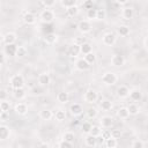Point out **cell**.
I'll use <instances>...</instances> for the list:
<instances>
[{"label":"cell","mask_w":148,"mask_h":148,"mask_svg":"<svg viewBox=\"0 0 148 148\" xmlns=\"http://www.w3.org/2000/svg\"><path fill=\"white\" fill-rule=\"evenodd\" d=\"M10 86H12L14 89L23 88V86H24V79H23V76L20 75V74L12 76V79H10Z\"/></svg>","instance_id":"cell-1"},{"label":"cell","mask_w":148,"mask_h":148,"mask_svg":"<svg viewBox=\"0 0 148 148\" xmlns=\"http://www.w3.org/2000/svg\"><path fill=\"white\" fill-rule=\"evenodd\" d=\"M102 81L105 83V84H114L117 82V75L112 72H109V73H105L103 74L102 76Z\"/></svg>","instance_id":"cell-2"},{"label":"cell","mask_w":148,"mask_h":148,"mask_svg":"<svg viewBox=\"0 0 148 148\" xmlns=\"http://www.w3.org/2000/svg\"><path fill=\"white\" fill-rule=\"evenodd\" d=\"M53 17H54L53 12H52L51 9H49V8L44 9V10L40 13V18H42V21L45 22V23H50V22L53 20Z\"/></svg>","instance_id":"cell-3"},{"label":"cell","mask_w":148,"mask_h":148,"mask_svg":"<svg viewBox=\"0 0 148 148\" xmlns=\"http://www.w3.org/2000/svg\"><path fill=\"white\" fill-rule=\"evenodd\" d=\"M97 98H98V95H97V92H96L95 90H92V89H89V90L84 94V101H86L87 103H95V102L97 101Z\"/></svg>","instance_id":"cell-4"},{"label":"cell","mask_w":148,"mask_h":148,"mask_svg":"<svg viewBox=\"0 0 148 148\" xmlns=\"http://www.w3.org/2000/svg\"><path fill=\"white\" fill-rule=\"evenodd\" d=\"M77 29H79L82 34H87V32H89V31L91 30V24H90L89 21H87V20H82V21L79 22V24H77Z\"/></svg>","instance_id":"cell-5"},{"label":"cell","mask_w":148,"mask_h":148,"mask_svg":"<svg viewBox=\"0 0 148 148\" xmlns=\"http://www.w3.org/2000/svg\"><path fill=\"white\" fill-rule=\"evenodd\" d=\"M111 64L113 66H116V67H120V66H123L125 64V59H124V57L121 54H113L111 57Z\"/></svg>","instance_id":"cell-6"},{"label":"cell","mask_w":148,"mask_h":148,"mask_svg":"<svg viewBox=\"0 0 148 148\" xmlns=\"http://www.w3.org/2000/svg\"><path fill=\"white\" fill-rule=\"evenodd\" d=\"M114 42H116V35L113 32H108V34H105L103 36V43L105 45L111 46V45L114 44Z\"/></svg>","instance_id":"cell-7"},{"label":"cell","mask_w":148,"mask_h":148,"mask_svg":"<svg viewBox=\"0 0 148 148\" xmlns=\"http://www.w3.org/2000/svg\"><path fill=\"white\" fill-rule=\"evenodd\" d=\"M16 50H17V46L15 44H6V46H5V53L9 57H15Z\"/></svg>","instance_id":"cell-8"},{"label":"cell","mask_w":148,"mask_h":148,"mask_svg":"<svg viewBox=\"0 0 148 148\" xmlns=\"http://www.w3.org/2000/svg\"><path fill=\"white\" fill-rule=\"evenodd\" d=\"M128 95H130L131 99L134 101V102H139V101H141V98H142V92H141V90H139V89H133V90H131Z\"/></svg>","instance_id":"cell-9"},{"label":"cell","mask_w":148,"mask_h":148,"mask_svg":"<svg viewBox=\"0 0 148 148\" xmlns=\"http://www.w3.org/2000/svg\"><path fill=\"white\" fill-rule=\"evenodd\" d=\"M75 66H76V68H77L79 71H87V69L90 67V64L87 62L86 59L83 58V59H79V60L76 61Z\"/></svg>","instance_id":"cell-10"},{"label":"cell","mask_w":148,"mask_h":148,"mask_svg":"<svg viewBox=\"0 0 148 148\" xmlns=\"http://www.w3.org/2000/svg\"><path fill=\"white\" fill-rule=\"evenodd\" d=\"M15 111H16L17 114L23 116V114L27 113V111H28V106H27L25 103H22V102H21V103H17V104L15 105Z\"/></svg>","instance_id":"cell-11"},{"label":"cell","mask_w":148,"mask_h":148,"mask_svg":"<svg viewBox=\"0 0 148 148\" xmlns=\"http://www.w3.org/2000/svg\"><path fill=\"white\" fill-rule=\"evenodd\" d=\"M69 111H71V113H72L73 116H80V114H82L83 109H82V106H81L80 104L74 103V104H72V105H71Z\"/></svg>","instance_id":"cell-12"},{"label":"cell","mask_w":148,"mask_h":148,"mask_svg":"<svg viewBox=\"0 0 148 148\" xmlns=\"http://www.w3.org/2000/svg\"><path fill=\"white\" fill-rule=\"evenodd\" d=\"M112 124H113L112 117H110V116H104V117H102V119H101V125H102V127L109 128V127L112 126Z\"/></svg>","instance_id":"cell-13"},{"label":"cell","mask_w":148,"mask_h":148,"mask_svg":"<svg viewBox=\"0 0 148 148\" xmlns=\"http://www.w3.org/2000/svg\"><path fill=\"white\" fill-rule=\"evenodd\" d=\"M130 94V89L126 87V86H120L118 89H117V95L118 97L120 98H126Z\"/></svg>","instance_id":"cell-14"},{"label":"cell","mask_w":148,"mask_h":148,"mask_svg":"<svg viewBox=\"0 0 148 148\" xmlns=\"http://www.w3.org/2000/svg\"><path fill=\"white\" fill-rule=\"evenodd\" d=\"M9 135H10L9 128L5 125H0V140H6L9 138Z\"/></svg>","instance_id":"cell-15"},{"label":"cell","mask_w":148,"mask_h":148,"mask_svg":"<svg viewBox=\"0 0 148 148\" xmlns=\"http://www.w3.org/2000/svg\"><path fill=\"white\" fill-rule=\"evenodd\" d=\"M2 39H3L5 44H14L15 40H16V36H15V34H13V32H7V34L2 37Z\"/></svg>","instance_id":"cell-16"},{"label":"cell","mask_w":148,"mask_h":148,"mask_svg":"<svg viewBox=\"0 0 148 148\" xmlns=\"http://www.w3.org/2000/svg\"><path fill=\"white\" fill-rule=\"evenodd\" d=\"M38 83L42 86H46L50 83V75L47 73H42L38 76Z\"/></svg>","instance_id":"cell-17"},{"label":"cell","mask_w":148,"mask_h":148,"mask_svg":"<svg viewBox=\"0 0 148 148\" xmlns=\"http://www.w3.org/2000/svg\"><path fill=\"white\" fill-rule=\"evenodd\" d=\"M84 141H86V145H87V146H89V147H95V146L97 145L96 136H94V135H91V134H89V133L87 134V136H86Z\"/></svg>","instance_id":"cell-18"},{"label":"cell","mask_w":148,"mask_h":148,"mask_svg":"<svg viewBox=\"0 0 148 148\" xmlns=\"http://www.w3.org/2000/svg\"><path fill=\"white\" fill-rule=\"evenodd\" d=\"M133 15H134L133 8H131V7H125V8L123 9V17H124L125 20H131V18L133 17Z\"/></svg>","instance_id":"cell-19"},{"label":"cell","mask_w":148,"mask_h":148,"mask_svg":"<svg viewBox=\"0 0 148 148\" xmlns=\"http://www.w3.org/2000/svg\"><path fill=\"white\" fill-rule=\"evenodd\" d=\"M35 15L32 14V13H30V12H27V13H24V15H23V21H24V23H27V24H32V23H35Z\"/></svg>","instance_id":"cell-20"},{"label":"cell","mask_w":148,"mask_h":148,"mask_svg":"<svg viewBox=\"0 0 148 148\" xmlns=\"http://www.w3.org/2000/svg\"><path fill=\"white\" fill-rule=\"evenodd\" d=\"M91 51H92V47H91V45H90L89 43L84 42V43H82V44L80 45V52H81V53L87 54V53H89V52H91Z\"/></svg>","instance_id":"cell-21"},{"label":"cell","mask_w":148,"mask_h":148,"mask_svg":"<svg viewBox=\"0 0 148 148\" xmlns=\"http://www.w3.org/2000/svg\"><path fill=\"white\" fill-rule=\"evenodd\" d=\"M44 40H45L47 44H54V43L57 42V35H54L53 32H49V34L45 35Z\"/></svg>","instance_id":"cell-22"},{"label":"cell","mask_w":148,"mask_h":148,"mask_svg":"<svg viewBox=\"0 0 148 148\" xmlns=\"http://www.w3.org/2000/svg\"><path fill=\"white\" fill-rule=\"evenodd\" d=\"M39 116H40V118H42V119H44V120H50V119L53 117V113H52V111H51V110L45 109V110H42V111H40Z\"/></svg>","instance_id":"cell-23"},{"label":"cell","mask_w":148,"mask_h":148,"mask_svg":"<svg viewBox=\"0 0 148 148\" xmlns=\"http://www.w3.org/2000/svg\"><path fill=\"white\" fill-rule=\"evenodd\" d=\"M68 53H69L71 56L76 57V56L80 53V45H77V44H73V45H71L69 49H68Z\"/></svg>","instance_id":"cell-24"},{"label":"cell","mask_w":148,"mask_h":148,"mask_svg":"<svg viewBox=\"0 0 148 148\" xmlns=\"http://www.w3.org/2000/svg\"><path fill=\"white\" fill-rule=\"evenodd\" d=\"M127 110H128V113L132 114V116H135L140 112V108L136 105V104H130L127 106Z\"/></svg>","instance_id":"cell-25"},{"label":"cell","mask_w":148,"mask_h":148,"mask_svg":"<svg viewBox=\"0 0 148 148\" xmlns=\"http://www.w3.org/2000/svg\"><path fill=\"white\" fill-rule=\"evenodd\" d=\"M128 116H130V113H128L127 108L123 106V108H120V109L118 110V117H119L120 119H127Z\"/></svg>","instance_id":"cell-26"},{"label":"cell","mask_w":148,"mask_h":148,"mask_svg":"<svg viewBox=\"0 0 148 148\" xmlns=\"http://www.w3.org/2000/svg\"><path fill=\"white\" fill-rule=\"evenodd\" d=\"M14 96H15V98H17V99H23V98L25 97V91H24V89H23V88H17V89H15V90H14Z\"/></svg>","instance_id":"cell-27"},{"label":"cell","mask_w":148,"mask_h":148,"mask_svg":"<svg viewBox=\"0 0 148 148\" xmlns=\"http://www.w3.org/2000/svg\"><path fill=\"white\" fill-rule=\"evenodd\" d=\"M57 98H58V101H59L60 103H67V102H68V99H69V96H68V92L61 91V92H59V94H58Z\"/></svg>","instance_id":"cell-28"},{"label":"cell","mask_w":148,"mask_h":148,"mask_svg":"<svg viewBox=\"0 0 148 148\" xmlns=\"http://www.w3.org/2000/svg\"><path fill=\"white\" fill-rule=\"evenodd\" d=\"M105 145H106V147H108V148H114V147H117L118 142H117V139H114V138L110 136V138L105 139Z\"/></svg>","instance_id":"cell-29"},{"label":"cell","mask_w":148,"mask_h":148,"mask_svg":"<svg viewBox=\"0 0 148 148\" xmlns=\"http://www.w3.org/2000/svg\"><path fill=\"white\" fill-rule=\"evenodd\" d=\"M117 32L120 35V36H127L130 34V28L127 25H120L118 29H117Z\"/></svg>","instance_id":"cell-30"},{"label":"cell","mask_w":148,"mask_h":148,"mask_svg":"<svg viewBox=\"0 0 148 148\" xmlns=\"http://www.w3.org/2000/svg\"><path fill=\"white\" fill-rule=\"evenodd\" d=\"M27 53H28V51L24 46H18L16 50V57H18V58H24L27 56Z\"/></svg>","instance_id":"cell-31"},{"label":"cell","mask_w":148,"mask_h":148,"mask_svg":"<svg viewBox=\"0 0 148 148\" xmlns=\"http://www.w3.org/2000/svg\"><path fill=\"white\" fill-rule=\"evenodd\" d=\"M66 12H67V14H68L69 16H75V15L79 13V8H77L76 5H74V6L68 7V8L66 9Z\"/></svg>","instance_id":"cell-32"},{"label":"cell","mask_w":148,"mask_h":148,"mask_svg":"<svg viewBox=\"0 0 148 148\" xmlns=\"http://www.w3.org/2000/svg\"><path fill=\"white\" fill-rule=\"evenodd\" d=\"M84 59H86V61H87V62H89V64H94V62L96 61V56H95V54H94V52L91 51V52H89V53L84 54Z\"/></svg>","instance_id":"cell-33"},{"label":"cell","mask_w":148,"mask_h":148,"mask_svg":"<svg viewBox=\"0 0 148 148\" xmlns=\"http://www.w3.org/2000/svg\"><path fill=\"white\" fill-rule=\"evenodd\" d=\"M54 118H56L58 121H62V120H65V118H66V113H65V111H62V110H58V111H56Z\"/></svg>","instance_id":"cell-34"},{"label":"cell","mask_w":148,"mask_h":148,"mask_svg":"<svg viewBox=\"0 0 148 148\" xmlns=\"http://www.w3.org/2000/svg\"><path fill=\"white\" fill-rule=\"evenodd\" d=\"M101 132H102L101 127H99V126H97V125H94V126H91L89 134H91V135H94V136H98V135L101 134Z\"/></svg>","instance_id":"cell-35"},{"label":"cell","mask_w":148,"mask_h":148,"mask_svg":"<svg viewBox=\"0 0 148 148\" xmlns=\"http://www.w3.org/2000/svg\"><path fill=\"white\" fill-rule=\"evenodd\" d=\"M101 108H102L104 111H108V110H110V109L112 108V103H111L109 99H104V101L101 102Z\"/></svg>","instance_id":"cell-36"},{"label":"cell","mask_w":148,"mask_h":148,"mask_svg":"<svg viewBox=\"0 0 148 148\" xmlns=\"http://www.w3.org/2000/svg\"><path fill=\"white\" fill-rule=\"evenodd\" d=\"M64 140L71 142V143H74V140H75V136H74V133L72 132H66L64 134Z\"/></svg>","instance_id":"cell-37"},{"label":"cell","mask_w":148,"mask_h":148,"mask_svg":"<svg viewBox=\"0 0 148 148\" xmlns=\"http://www.w3.org/2000/svg\"><path fill=\"white\" fill-rule=\"evenodd\" d=\"M106 17V13L104 9H97L96 10V18L97 20H104Z\"/></svg>","instance_id":"cell-38"},{"label":"cell","mask_w":148,"mask_h":148,"mask_svg":"<svg viewBox=\"0 0 148 148\" xmlns=\"http://www.w3.org/2000/svg\"><path fill=\"white\" fill-rule=\"evenodd\" d=\"M0 108H1V110L3 112H8L9 111V108H10L9 102H7V101H0Z\"/></svg>","instance_id":"cell-39"},{"label":"cell","mask_w":148,"mask_h":148,"mask_svg":"<svg viewBox=\"0 0 148 148\" xmlns=\"http://www.w3.org/2000/svg\"><path fill=\"white\" fill-rule=\"evenodd\" d=\"M97 113H98V111H97L95 108H90V109H88V111H87V116H88V118H90V119L95 118V117L97 116Z\"/></svg>","instance_id":"cell-40"},{"label":"cell","mask_w":148,"mask_h":148,"mask_svg":"<svg viewBox=\"0 0 148 148\" xmlns=\"http://www.w3.org/2000/svg\"><path fill=\"white\" fill-rule=\"evenodd\" d=\"M96 10H97V9H95L94 7L90 8V9H88V10H87V17L90 18V20L96 18Z\"/></svg>","instance_id":"cell-41"},{"label":"cell","mask_w":148,"mask_h":148,"mask_svg":"<svg viewBox=\"0 0 148 148\" xmlns=\"http://www.w3.org/2000/svg\"><path fill=\"white\" fill-rule=\"evenodd\" d=\"M91 124L89 123V121H86V123H83L82 124V132L83 133H86V134H88L89 132H90V128H91Z\"/></svg>","instance_id":"cell-42"},{"label":"cell","mask_w":148,"mask_h":148,"mask_svg":"<svg viewBox=\"0 0 148 148\" xmlns=\"http://www.w3.org/2000/svg\"><path fill=\"white\" fill-rule=\"evenodd\" d=\"M61 5L66 8L71 7V6H74L76 5V0H61Z\"/></svg>","instance_id":"cell-43"},{"label":"cell","mask_w":148,"mask_h":148,"mask_svg":"<svg viewBox=\"0 0 148 148\" xmlns=\"http://www.w3.org/2000/svg\"><path fill=\"white\" fill-rule=\"evenodd\" d=\"M110 134H111L112 138H114V139H119V138L121 136V131H120V130H112V131L110 132Z\"/></svg>","instance_id":"cell-44"},{"label":"cell","mask_w":148,"mask_h":148,"mask_svg":"<svg viewBox=\"0 0 148 148\" xmlns=\"http://www.w3.org/2000/svg\"><path fill=\"white\" fill-rule=\"evenodd\" d=\"M60 148H71L72 146H73V143H71V142H68V141H66V140H64L62 139V141L58 145Z\"/></svg>","instance_id":"cell-45"},{"label":"cell","mask_w":148,"mask_h":148,"mask_svg":"<svg viewBox=\"0 0 148 148\" xmlns=\"http://www.w3.org/2000/svg\"><path fill=\"white\" fill-rule=\"evenodd\" d=\"M94 7V2H92V0H86L84 2H83V8L84 9H90V8H92Z\"/></svg>","instance_id":"cell-46"},{"label":"cell","mask_w":148,"mask_h":148,"mask_svg":"<svg viewBox=\"0 0 148 148\" xmlns=\"http://www.w3.org/2000/svg\"><path fill=\"white\" fill-rule=\"evenodd\" d=\"M131 146H132L133 148H143V142L140 141V140H135V141L132 142Z\"/></svg>","instance_id":"cell-47"},{"label":"cell","mask_w":148,"mask_h":148,"mask_svg":"<svg viewBox=\"0 0 148 148\" xmlns=\"http://www.w3.org/2000/svg\"><path fill=\"white\" fill-rule=\"evenodd\" d=\"M42 2L46 8H50L56 3V0H42Z\"/></svg>","instance_id":"cell-48"},{"label":"cell","mask_w":148,"mask_h":148,"mask_svg":"<svg viewBox=\"0 0 148 148\" xmlns=\"http://www.w3.org/2000/svg\"><path fill=\"white\" fill-rule=\"evenodd\" d=\"M7 96H8V92L5 89H0V101H6Z\"/></svg>","instance_id":"cell-49"},{"label":"cell","mask_w":148,"mask_h":148,"mask_svg":"<svg viewBox=\"0 0 148 148\" xmlns=\"http://www.w3.org/2000/svg\"><path fill=\"white\" fill-rule=\"evenodd\" d=\"M101 135H102V136L104 138V140L111 136V134H110V132H108V131H104V132H101Z\"/></svg>","instance_id":"cell-50"},{"label":"cell","mask_w":148,"mask_h":148,"mask_svg":"<svg viewBox=\"0 0 148 148\" xmlns=\"http://www.w3.org/2000/svg\"><path fill=\"white\" fill-rule=\"evenodd\" d=\"M84 42H86V39H84V38H83V39H81V38H77L75 44H77V45H81V44H82V43H84Z\"/></svg>","instance_id":"cell-51"},{"label":"cell","mask_w":148,"mask_h":148,"mask_svg":"<svg viewBox=\"0 0 148 148\" xmlns=\"http://www.w3.org/2000/svg\"><path fill=\"white\" fill-rule=\"evenodd\" d=\"M116 1H117V3H119V5H125V3H127L128 0H116Z\"/></svg>","instance_id":"cell-52"},{"label":"cell","mask_w":148,"mask_h":148,"mask_svg":"<svg viewBox=\"0 0 148 148\" xmlns=\"http://www.w3.org/2000/svg\"><path fill=\"white\" fill-rule=\"evenodd\" d=\"M3 61H5V57H3L2 54H0V64L2 65V64H3Z\"/></svg>","instance_id":"cell-53"},{"label":"cell","mask_w":148,"mask_h":148,"mask_svg":"<svg viewBox=\"0 0 148 148\" xmlns=\"http://www.w3.org/2000/svg\"><path fill=\"white\" fill-rule=\"evenodd\" d=\"M1 39H2V37H1V32H0V40H1Z\"/></svg>","instance_id":"cell-54"},{"label":"cell","mask_w":148,"mask_h":148,"mask_svg":"<svg viewBox=\"0 0 148 148\" xmlns=\"http://www.w3.org/2000/svg\"><path fill=\"white\" fill-rule=\"evenodd\" d=\"M1 113H2V110H1V108H0V114H1Z\"/></svg>","instance_id":"cell-55"},{"label":"cell","mask_w":148,"mask_h":148,"mask_svg":"<svg viewBox=\"0 0 148 148\" xmlns=\"http://www.w3.org/2000/svg\"><path fill=\"white\" fill-rule=\"evenodd\" d=\"M0 71H1V64H0Z\"/></svg>","instance_id":"cell-56"}]
</instances>
